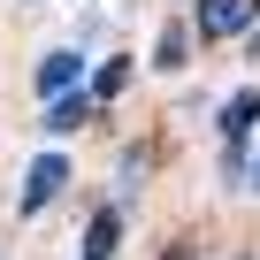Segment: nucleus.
<instances>
[{
  "label": "nucleus",
  "instance_id": "f257e3e1",
  "mask_svg": "<svg viewBox=\"0 0 260 260\" xmlns=\"http://www.w3.org/2000/svg\"><path fill=\"white\" fill-rule=\"evenodd\" d=\"M61 191H69V153H39L31 176H23V214H46Z\"/></svg>",
  "mask_w": 260,
  "mask_h": 260
},
{
  "label": "nucleus",
  "instance_id": "f03ea898",
  "mask_svg": "<svg viewBox=\"0 0 260 260\" xmlns=\"http://www.w3.org/2000/svg\"><path fill=\"white\" fill-rule=\"evenodd\" d=\"M260 23V0H199V39H237Z\"/></svg>",
  "mask_w": 260,
  "mask_h": 260
},
{
  "label": "nucleus",
  "instance_id": "7ed1b4c3",
  "mask_svg": "<svg viewBox=\"0 0 260 260\" xmlns=\"http://www.w3.org/2000/svg\"><path fill=\"white\" fill-rule=\"evenodd\" d=\"M84 84V54L77 46H54L46 61H39V100H61V92H77Z\"/></svg>",
  "mask_w": 260,
  "mask_h": 260
},
{
  "label": "nucleus",
  "instance_id": "20e7f679",
  "mask_svg": "<svg viewBox=\"0 0 260 260\" xmlns=\"http://www.w3.org/2000/svg\"><path fill=\"white\" fill-rule=\"evenodd\" d=\"M92 107H100V100H92V92L77 84V92H61V100H46V107H39V122L54 130V138H69V130H77V122H84Z\"/></svg>",
  "mask_w": 260,
  "mask_h": 260
},
{
  "label": "nucleus",
  "instance_id": "39448f33",
  "mask_svg": "<svg viewBox=\"0 0 260 260\" xmlns=\"http://www.w3.org/2000/svg\"><path fill=\"white\" fill-rule=\"evenodd\" d=\"M115 245H122V214L100 207V214L84 222V260H115Z\"/></svg>",
  "mask_w": 260,
  "mask_h": 260
},
{
  "label": "nucleus",
  "instance_id": "423d86ee",
  "mask_svg": "<svg viewBox=\"0 0 260 260\" xmlns=\"http://www.w3.org/2000/svg\"><path fill=\"white\" fill-rule=\"evenodd\" d=\"M245 130H260V92L222 100V138H245Z\"/></svg>",
  "mask_w": 260,
  "mask_h": 260
},
{
  "label": "nucleus",
  "instance_id": "0eeeda50",
  "mask_svg": "<svg viewBox=\"0 0 260 260\" xmlns=\"http://www.w3.org/2000/svg\"><path fill=\"white\" fill-rule=\"evenodd\" d=\"M122 84H130V61L115 54V61H100V69H92V84H84V92H92V100H115Z\"/></svg>",
  "mask_w": 260,
  "mask_h": 260
},
{
  "label": "nucleus",
  "instance_id": "6e6552de",
  "mask_svg": "<svg viewBox=\"0 0 260 260\" xmlns=\"http://www.w3.org/2000/svg\"><path fill=\"white\" fill-rule=\"evenodd\" d=\"M184 54H191V46H184V23H169L161 46H153V61H161V69H184Z\"/></svg>",
  "mask_w": 260,
  "mask_h": 260
},
{
  "label": "nucleus",
  "instance_id": "1a4fd4ad",
  "mask_svg": "<svg viewBox=\"0 0 260 260\" xmlns=\"http://www.w3.org/2000/svg\"><path fill=\"white\" fill-rule=\"evenodd\" d=\"M245 184H252V191H260V161H245Z\"/></svg>",
  "mask_w": 260,
  "mask_h": 260
}]
</instances>
